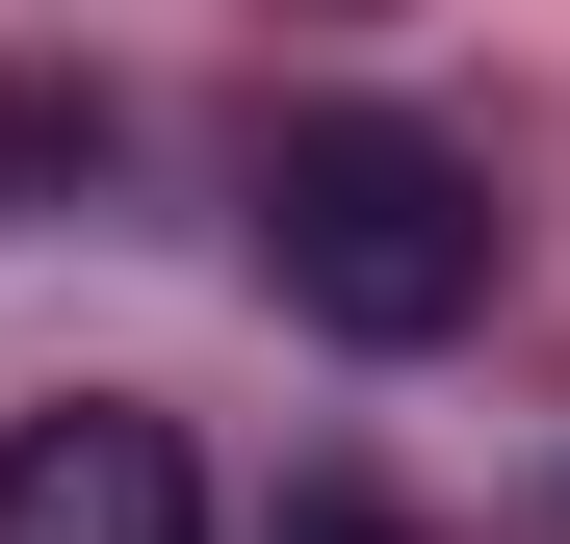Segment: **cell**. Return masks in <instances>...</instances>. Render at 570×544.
Returning <instances> with one entry per match:
<instances>
[{
    "label": "cell",
    "mask_w": 570,
    "mask_h": 544,
    "mask_svg": "<svg viewBox=\"0 0 570 544\" xmlns=\"http://www.w3.org/2000/svg\"><path fill=\"white\" fill-rule=\"evenodd\" d=\"M0 544H208V467H181V415H130V389L0 415Z\"/></svg>",
    "instance_id": "7a4b0ae2"
},
{
    "label": "cell",
    "mask_w": 570,
    "mask_h": 544,
    "mask_svg": "<svg viewBox=\"0 0 570 544\" xmlns=\"http://www.w3.org/2000/svg\"><path fill=\"white\" fill-rule=\"evenodd\" d=\"M259 286L312 311L337 363H441L466 311H493V181H466V130H415V105H285V130H259Z\"/></svg>",
    "instance_id": "6da1fadb"
}]
</instances>
